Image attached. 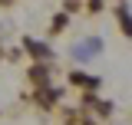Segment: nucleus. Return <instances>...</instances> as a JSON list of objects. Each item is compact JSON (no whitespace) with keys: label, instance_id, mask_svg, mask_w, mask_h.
<instances>
[{"label":"nucleus","instance_id":"2","mask_svg":"<svg viewBox=\"0 0 132 125\" xmlns=\"http://www.w3.org/2000/svg\"><path fill=\"white\" fill-rule=\"evenodd\" d=\"M27 46L33 49V56H50V49L43 46V43H33V40H27Z\"/></svg>","mask_w":132,"mask_h":125},{"label":"nucleus","instance_id":"3","mask_svg":"<svg viewBox=\"0 0 132 125\" xmlns=\"http://www.w3.org/2000/svg\"><path fill=\"white\" fill-rule=\"evenodd\" d=\"M3 3H10V0H3Z\"/></svg>","mask_w":132,"mask_h":125},{"label":"nucleus","instance_id":"1","mask_svg":"<svg viewBox=\"0 0 132 125\" xmlns=\"http://www.w3.org/2000/svg\"><path fill=\"white\" fill-rule=\"evenodd\" d=\"M99 46H102L99 40H82V43H76L73 53H76V59H89V56H96V53H99Z\"/></svg>","mask_w":132,"mask_h":125}]
</instances>
